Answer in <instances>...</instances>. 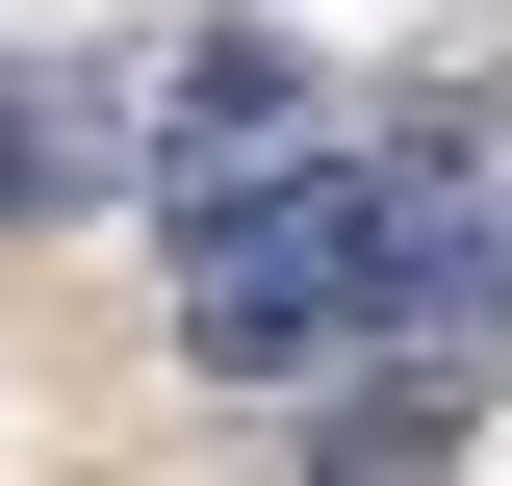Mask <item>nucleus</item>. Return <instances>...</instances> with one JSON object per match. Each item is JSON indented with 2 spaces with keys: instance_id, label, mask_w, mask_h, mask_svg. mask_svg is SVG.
Returning <instances> with one entry per match:
<instances>
[{
  "instance_id": "f257e3e1",
  "label": "nucleus",
  "mask_w": 512,
  "mask_h": 486,
  "mask_svg": "<svg viewBox=\"0 0 512 486\" xmlns=\"http://www.w3.org/2000/svg\"><path fill=\"white\" fill-rule=\"evenodd\" d=\"M512 307V128L410 103L333 128L308 180H256L180 231V359L205 384H359V359H461Z\"/></svg>"
},
{
  "instance_id": "f03ea898",
  "label": "nucleus",
  "mask_w": 512,
  "mask_h": 486,
  "mask_svg": "<svg viewBox=\"0 0 512 486\" xmlns=\"http://www.w3.org/2000/svg\"><path fill=\"white\" fill-rule=\"evenodd\" d=\"M308 154H333V77L282 52V26H205V52L128 103V180L180 205V231H205V205H256V180H308Z\"/></svg>"
},
{
  "instance_id": "7ed1b4c3",
  "label": "nucleus",
  "mask_w": 512,
  "mask_h": 486,
  "mask_svg": "<svg viewBox=\"0 0 512 486\" xmlns=\"http://www.w3.org/2000/svg\"><path fill=\"white\" fill-rule=\"evenodd\" d=\"M436 461H461V359H359L308 435V486H436Z\"/></svg>"
},
{
  "instance_id": "20e7f679",
  "label": "nucleus",
  "mask_w": 512,
  "mask_h": 486,
  "mask_svg": "<svg viewBox=\"0 0 512 486\" xmlns=\"http://www.w3.org/2000/svg\"><path fill=\"white\" fill-rule=\"evenodd\" d=\"M77 180H128V103L103 77H0V205H77Z\"/></svg>"
}]
</instances>
